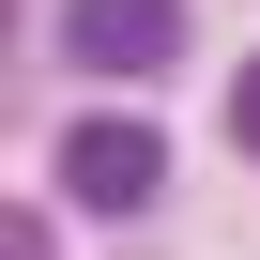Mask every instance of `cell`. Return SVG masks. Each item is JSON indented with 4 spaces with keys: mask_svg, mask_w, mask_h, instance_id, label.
<instances>
[{
    "mask_svg": "<svg viewBox=\"0 0 260 260\" xmlns=\"http://www.w3.org/2000/svg\"><path fill=\"white\" fill-rule=\"evenodd\" d=\"M230 138H245V153H260V61H245V77H230Z\"/></svg>",
    "mask_w": 260,
    "mask_h": 260,
    "instance_id": "cell-3",
    "label": "cell"
},
{
    "mask_svg": "<svg viewBox=\"0 0 260 260\" xmlns=\"http://www.w3.org/2000/svg\"><path fill=\"white\" fill-rule=\"evenodd\" d=\"M61 61H92V77H169L184 61V0H61Z\"/></svg>",
    "mask_w": 260,
    "mask_h": 260,
    "instance_id": "cell-1",
    "label": "cell"
},
{
    "mask_svg": "<svg viewBox=\"0 0 260 260\" xmlns=\"http://www.w3.org/2000/svg\"><path fill=\"white\" fill-rule=\"evenodd\" d=\"M61 184H77V214H153V184H169V138H153V122H77V138H61Z\"/></svg>",
    "mask_w": 260,
    "mask_h": 260,
    "instance_id": "cell-2",
    "label": "cell"
}]
</instances>
